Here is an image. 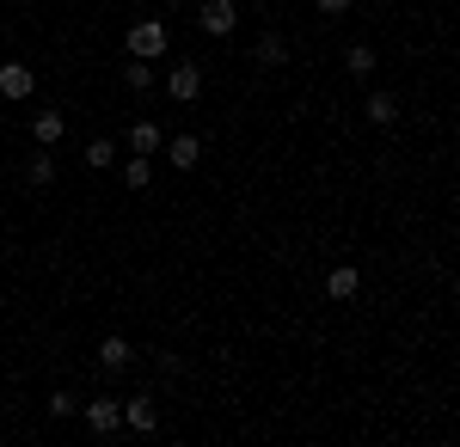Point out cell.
<instances>
[{
	"mask_svg": "<svg viewBox=\"0 0 460 447\" xmlns=\"http://www.w3.org/2000/svg\"><path fill=\"white\" fill-rule=\"evenodd\" d=\"M314 6H319V13H325V19H338V13H350L356 0H314Z\"/></svg>",
	"mask_w": 460,
	"mask_h": 447,
	"instance_id": "cell-20",
	"label": "cell"
},
{
	"mask_svg": "<svg viewBox=\"0 0 460 447\" xmlns=\"http://www.w3.org/2000/svg\"><path fill=\"white\" fill-rule=\"evenodd\" d=\"M166 92H172L178 104H197V92H203V68H197V62H178V68L166 74Z\"/></svg>",
	"mask_w": 460,
	"mask_h": 447,
	"instance_id": "cell-3",
	"label": "cell"
},
{
	"mask_svg": "<svg viewBox=\"0 0 460 447\" xmlns=\"http://www.w3.org/2000/svg\"><path fill=\"white\" fill-rule=\"evenodd\" d=\"M123 86H129V92H147V86H154V62L129 56V62H123Z\"/></svg>",
	"mask_w": 460,
	"mask_h": 447,
	"instance_id": "cell-15",
	"label": "cell"
},
{
	"mask_svg": "<svg viewBox=\"0 0 460 447\" xmlns=\"http://www.w3.org/2000/svg\"><path fill=\"white\" fill-rule=\"evenodd\" d=\"M49 416H74V399H68V392H49Z\"/></svg>",
	"mask_w": 460,
	"mask_h": 447,
	"instance_id": "cell-19",
	"label": "cell"
},
{
	"mask_svg": "<svg viewBox=\"0 0 460 447\" xmlns=\"http://www.w3.org/2000/svg\"><path fill=\"white\" fill-rule=\"evenodd\" d=\"M37 92V74L25 62H0V99H31Z\"/></svg>",
	"mask_w": 460,
	"mask_h": 447,
	"instance_id": "cell-5",
	"label": "cell"
},
{
	"mask_svg": "<svg viewBox=\"0 0 460 447\" xmlns=\"http://www.w3.org/2000/svg\"><path fill=\"white\" fill-rule=\"evenodd\" d=\"M362 117H368V123H381V129H393V123H399V99H393V92H368Z\"/></svg>",
	"mask_w": 460,
	"mask_h": 447,
	"instance_id": "cell-12",
	"label": "cell"
},
{
	"mask_svg": "<svg viewBox=\"0 0 460 447\" xmlns=\"http://www.w3.org/2000/svg\"><path fill=\"white\" fill-rule=\"evenodd\" d=\"M344 68H350L356 80H362V74H375V49H368V43H350V49H344Z\"/></svg>",
	"mask_w": 460,
	"mask_h": 447,
	"instance_id": "cell-18",
	"label": "cell"
},
{
	"mask_svg": "<svg viewBox=\"0 0 460 447\" xmlns=\"http://www.w3.org/2000/svg\"><path fill=\"white\" fill-rule=\"evenodd\" d=\"M166 160H172L178 172H190V166L203 160V141H197V136H172V141H166Z\"/></svg>",
	"mask_w": 460,
	"mask_h": 447,
	"instance_id": "cell-11",
	"label": "cell"
},
{
	"mask_svg": "<svg viewBox=\"0 0 460 447\" xmlns=\"http://www.w3.org/2000/svg\"><path fill=\"white\" fill-rule=\"evenodd\" d=\"M62 136H68V117H62L56 104H49V110H37V117H31V141H37V147H56Z\"/></svg>",
	"mask_w": 460,
	"mask_h": 447,
	"instance_id": "cell-7",
	"label": "cell"
},
{
	"mask_svg": "<svg viewBox=\"0 0 460 447\" xmlns=\"http://www.w3.org/2000/svg\"><path fill=\"white\" fill-rule=\"evenodd\" d=\"M252 62H258V68H283V62H288V37L283 31H264V37H258V49H252Z\"/></svg>",
	"mask_w": 460,
	"mask_h": 447,
	"instance_id": "cell-9",
	"label": "cell"
},
{
	"mask_svg": "<svg viewBox=\"0 0 460 447\" xmlns=\"http://www.w3.org/2000/svg\"><path fill=\"white\" fill-rule=\"evenodd\" d=\"M123 429H136V435H154V429H160L154 405H147V399H129V405H123Z\"/></svg>",
	"mask_w": 460,
	"mask_h": 447,
	"instance_id": "cell-13",
	"label": "cell"
},
{
	"mask_svg": "<svg viewBox=\"0 0 460 447\" xmlns=\"http://www.w3.org/2000/svg\"><path fill=\"white\" fill-rule=\"evenodd\" d=\"M86 429H93V435H117V429H123V405H117V399H93V405H86Z\"/></svg>",
	"mask_w": 460,
	"mask_h": 447,
	"instance_id": "cell-6",
	"label": "cell"
},
{
	"mask_svg": "<svg viewBox=\"0 0 460 447\" xmlns=\"http://www.w3.org/2000/svg\"><path fill=\"white\" fill-rule=\"evenodd\" d=\"M356 288H362V276H356V270H350V264H338V270L325 276V294H332V301H350Z\"/></svg>",
	"mask_w": 460,
	"mask_h": 447,
	"instance_id": "cell-14",
	"label": "cell"
},
{
	"mask_svg": "<svg viewBox=\"0 0 460 447\" xmlns=\"http://www.w3.org/2000/svg\"><path fill=\"white\" fill-rule=\"evenodd\" d=\"M197 25H203L209 37H234V25H240V6H234V0H203V6H197Z\"/></svg>",
	"mask_w": 460,
	"mask_h": 447,
	"instance_id": "cell-2",
	"label": "cell"
},
{
	"mask_svg": "<svg viewBox=\"0 0 460 447\" xmlns=\"http://www.w3.org/2000/svg\"><path fill=\"white\" fill-rule=\"evenodd\" d=\"M25 184H31V190H49V184H56V153H49V147H37L31 160H25Z\"/></svg>",
	"mask_w": 460,
	"mask_h": 447,
	"instance_id": "cell-10",
	"label": "cell"
},
{
	"mask_svg": "<svg viewBox=\"0 0 460 447\" xmlns=\"http://www.w3.org/2000/svg\"><path fill=\"white\" fill-rule=\"evenodd\" d=\"M123 43H129V56H142V62H160V56L172 49V31H166L160 19H136Z\"/></svg>",
	"mask_w": 460,
	"mask_h": 447,
	"instance_id": "cell-1",
	"label": "cell"
},
{
	"mask_svg": "<svg viewBox=\"0 0 460 447\" xmlns=\"http://www.w3.org/2000/svg\"><path fill=\"white\" fill-rule=\"evenodd\" d=\"M123 141H129V153H147V160H154V153L166 147V129H160L154 117H142V123H129V129H123Z\"/></svg>",
	"mask_w": 460,
	"mask_h": 447,
	"instance_id": "cell-4",
	"label": "cell"
},
{
	"mask_svg": "<svg viewBox=\"0 0 460 447\" xmlns=\"http://www.w3.org/2000/svg\"><path fill=\"white\" fill-rule=\"evenodd\" d=\"M129 362H136L129 337H99V368H105V374H123Z\"/></svg>",
	"mask_w": 460,
	"mask_h": 447,
	"instance_id": "cell-8",
	"label": "cell"
},
{
	"mask_svg": "<svg viewBox=\"0 0 460 447\" xmlns=\"http://www.w3.org/2000/svg\"><path fill=\"white\" fill-rule=\"evenodd\" d=\"M111 160H117V141H111V136H93V141H86V166H93V172H105Z\"/></svg>",
	"mask_w": 460,
	"mask_h": 447,
	"instance_id": "cell-16",
	"label": "cell"
},
{
	"mask_svg": "<svg viewBox=\"0 0 460 447\" xmlns=\"http://www.w3.org/2000/svg\"><path fill=\"white\" fill-rule=\"evenodd\" d=\"M147 178H154L147 153H129V160H123V184H129V190H147Z\"/></svg>",
	"mask_w": 460,
	"mask_h": 447,
	"instance_id": "cell-17",
	"label": "cell"
}]
</instances>
